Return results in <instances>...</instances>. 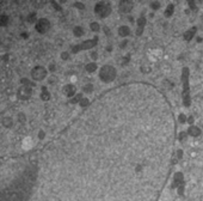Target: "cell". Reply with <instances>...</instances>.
Here are the masks:
<instances>
[{
  "label": "cell",
  "instance_id": "1",
  "mask_svg": "<svg viewBox=\"0 0 203 201\" xmlns=\"http://www.w3.org/2000/svg\"><path fill=\"white\" fill-rule=\"evenodd\" d=\"M48 77H49V72H48L47 67L42 66V65H36L30 70V78L35 83L47 80Z\"/></svg>",
  "mask_w": 203,
  "mask_h": 201
},
{
  "label": "cell",
  "instance_id": "2",
  "mask_svg": "<svg viewBox=\"0 0 203 201\" xmlns=\"http://www.w3.org/2000/svg\"><path fill=\"white\" fill-rule=\"evenodd\" d=\"M99 78L101 80L105 81V83H110L116 78V70L115 67L106 65V66H103L99 71Z\"/></svg>",
  "mask_w": 203,
  "mask_h": 201
},
{
  "label": "cell",
  "instance_id": "3",
  "mask_svg": "<svg viewBox=\"0 0 203 201\" xmlns=\"http://www.w3.org/2000/svg\"><path fill=\"white\" fill-rule=\"evenodd\" d=\"M34 28L35 30H36V33L41 34V35H44V34H47L50 30L52 24H50V22L47 18H40V19L37 20V23L34 25Z\"/></svg>",
  "mask_w": 203,
  "mask_h": 201
},
{
  "label": "cell",
  "instance_id": "4",
  "mask_svg": "<svg viewBox=\"0 0 203 201\" xmlns=\"http://www.w3.org/2000/svg\"><path fill=\"white\" fill-rule=\"evenodd\" d=\"M32 94H34V89L27 87V86H19L17 89V91H16V95H17L18 100H30Z\"/></svg>",
  "mask_w": 203,
  "mask_h": 201
},
{
  "label": "cell",
  "instance_id": "5",
  "mask_svg": "<svg viewBox=\"0 0 203 201\" xmlns=\"http://www.w3.org/2000/svg\"><path fill=\"white\" fill-rule=\"evenodd\" d=\"M110 11H111V7L109 4H105V3H98L96 4L95 6V12L97 14H99L101 17H106L110 14Z\"/></svg>",
  "mask_w": 203,
  "mask_h": 201
},
{
  "label": "cell",
  "instance_id": "6",
  "mask_svg": "<svg viewBox=\"0 0 203 201\" xmlns=\"http://www.w3.org/2000/svg\"><path fill=\"white\" fill-rule=\"evenodd\" d=\"M62 92L63 95L67 97V98H72V97H74L75 95H77V87H75L74 84H67V85H65L63 89H62Z\"/></svg>",
  "mask_w": 203,
  "mask_h": 201
},
{
  "label": "cell",
  "instance_id": "7",
  "mask_svg": "<svg viewBox=\"0 0 203 201\" xmlns=\"http://www.w3.org/2000/svg\"><path fill=\"white\" fill-rule=\"evenodd\" d=\"M22 148L24 150V151H30L31 148L35 146V140L32 137H30V135H27L25 138H23V140H22Z\"/></svg>",
  "mask_w": 203,
  "mask_h": 201
},
{
  "label": "cell",
  "instance_id": "8",
  "mask_svg": "<svg viewBox=\"0 0 203 201\" xmlns=\"http://www.w3.org/2000/svg\"><path fill=\"white\" fill-rule=\"evenodd\" d=\"M0 123H1V126H4V127L12 128L14 126V123H16V120H14V117L7 115V116H2V117H1Z\"/></svg>",
  "mask_w": 203,
  "mask_h": 201
},
{
  "label": "cell",
  "instance_id": "9",
  "mask_svg": "<svg viewBox=\"0 0 203 201\" xmlns=\"http://www.w3.org/2000/svg\"><path fill=\"white\" fill-rule=\"evenodd\" d=\"M40 98L43 100V102H48V100H50V98H52V94H50V91H49L48 86H42V87H41Z\"/></svg>",
  "mask_w": 203,
  "mask_h": 201
},
{
  "label": "cell",
  "instance_id": "10",
  "mask_svg": "<svg viewBox=\"0 0 203 201\" xmlns=\"http://www.w3.org/2000/svg\"><path fill=\"white\" fill-rule=\"evenodd\" d=\"M20 86H27V87H31V89H34V86L36 85V83H35L30 77H23V78H20Z\"/></svg>",
  "mask_w": 203,
  "mask_h": 201
},
{
  "label": "cell",
  "instance_id": "11",
  "mask_svg": "<svg viewBox=\"0 0 203 201\" xmlns=\"http://www.w3.org/2000/svg\"><path fill=\"white\" fill-rule=\"evenodd\" d=\"M14 120H16L17 123H19V125H25L27 122V116L24 111H18V113L16 114Z\"/></svg>",
  "mask_w": 203,
  "mask_h": 201
},
{
  "label": "cell",
  "instance_id": "12",
  "mask_svg": "<svg viewBox=\"0 0 203 201\" xmlns=\"http://www.w3.org/2000/svg\"><path fill=\"white\" fill-rule=\"evenodd\" d=\"M131 8H133V3H130V1H122V3H120L121 12H129Z\"/></svg>",
  "mask_w": 203,
  "mask_h": 201
},
{
  "label": "cell",
  "instance_id": "13",
  "mask_svg": "<svg viewBox=\"0 0 203 201\" xmlns=\"http://www.w3.org/2000/svg\"><path fill=\"white\" fill-rule=\"evenodd\" d=\"M25 19H27V22L29 24H34L35 25L40 18L37 17V13H36V12H30V13L27 14V18H25Z\"/></svg>",
  "mask_w": 203,
  "mask_h": 201
},
{
  "label": "cell",
  "instance_id": "14",
  "mask_svg": "<svg viewBox=\"0 0 203 201\" xmlns=\"http://www.w3.org/2000/svg\"><path fill=\"white\" fill-rule=\"evenodd\" d=\"M118 35H120L121 37H123V39H126L127 36H129V35H130V29H129V27H127V25H122V27L118 28Z\"/></svg>",
  "mask_w": 203,
  "mask_h": 201
},
{
  "label": "cell",
  "instance_id": "15",
  "mask_svg": "<svg viewBox=\"0 0 203 201\" xmlns=\"http://www.w3.org/2000/svg\"><path fill=\"white\" fill-rule=\"evenodd\" d=\"M10 23V17L6 13H1L0 14V28H5Z\"/></svg>",
  "mask_w": 203,
  "mask_h": 201
},
{
  "label": "cell",
  "instance_id": "16",
  "mask_svg": "<svg viewBox=\"0 0 203 201\" xmlns=\"http://www.w3.org/2000/svg\"><path fill=\"white\" fill-rule=\"evenodd\" d=\"M84 34H85V30H84V28L82 27H74L73 28V35H74L75 37H81V36H84Z\"/></svg>",
  "mask_w": 203,
  "mask_h": 201
},
{
  "label": "cell",
  "instance_id": "17",
  "mask_svg": "<svg viewBox=\"0 0 203 201\" xmlns=\"http://www.w3.org/2000/svg\"><path fill=\"white\" fill-rule=\"evenodd\" d=\"M188 133L190 135H194V137H197V135H200L201 133V131H200V128H197L196 126H190L189 129H188Z\"/></svg>",
  "mask_w": 203,
  "mask_h": 201
},
{
  "label": "cell",
  "instance_id": "18",
  "mask_svg": "<svg viewBox=\"0 0 203 201\" xmlns=\"http://www.w3.org/2000/svg\"><path fill=\"white\" fill-rule=\"evenodd\" d=\"M85 70L87 71L88 73H92V72H95L97 70V64L96 62H88L87 65L85 66Z\"/></svg>",
  "mask_w": 203,
  "mask_h": 201
},
{
  "label": "cell",
  "instance_id": "19",
  "mask_svg": "<svg viewBox=\"0 0 203 201\" xmlns=\"http://www.w3.org/2000/svg\"><path fill=\"white\" fill-rule=\"evenodd\" d=\"M82 91L85 92V94H91L92 91H93V85L91 84V83H88V84H85L84 86H82Z\"/></svg>",
  "mask_w": 203,
  "mask_h": 201
},
{
  "label": "cell",
  "instance_id": "20",
  "mask_svg": "<svg viewBox=\"0 0 203 201\" xmlns=\"http://www.w3.org/2000/svg\"><path fill=\"white\" fill-rule=\"evenodd\" d=\"M69 58H71V53H69V52H67V50H63V52H61V53H60V59L62 61L69 60Z\"/></svg>",
  "mask_w": 203,
  "mask_h": 201
},
{
  "label": "cell",
  "instance_id": "21",
  "mask_svg": "<svg viewBox=\"0 0 203 201\" xmlns=\"http://www.w3.org/2000/svg\"><path fill=\"white\" fill-rule=\"evenodd\" d=\"M46 67H47L49 73H54L55 71H56V64H55V62H49L48 66H46Z\"/></svg>",
  "mask_w": 203,
  "mask_h": 201
},
{
  "label": "cell",
  "instance_id": "22",
  "mask_svg": "<svg viewBox=\"0 0 203 201\" xmlns=\"http://www.w3.org/2000/svg\"><path fill=\"white\" fill-rule=\"evenodd\" d=\"M47 83L49 85H55V84L57 83V78H56L55 75H49L47 78Z\"/></svg>",
  "mask_w": 203,
  "mask_h": 201
},
{
  "label": "cell",
  "instance_id": "23",
  "mask_svg": "<svg viewBox=\"0 0 203 201\" xmlns=\"http://www.w3.org/2000/svg\"><path fill=\"white\" fill-rule=\"evenodd\" d=\"M46 135H47V133L44 129H38V132H37V139L38 140H44Z\"/></svg>",
  "mask_w": 203,
  "mask_h": 201
},
{
  "label": "cell",
  "instance_id": "24",
  "mask_svg": "<svg viewBox=\"0 0 203 201\" xmlns=\"http://www.w3.org/2000/svg\"><path fill=\"white\" fill-rule=\"evenodd\" d=\"M19 37L20 40H29V37H30V33L29 31H20L19 33Z\"/></svg>",
  "mask_w": 203,
  "mask_h": 201
},
{
  "label": "cell",
  "instance_id": "25",
  "mask_svg": "<svg viewBox=\"0 0 203 201\" xmlns=\"http://www.w3.org/2000/svg\"><path fill=\"white\" fill-rule=\"evenodd\" d=\"M90 29H91L92 31H98V30L101 29V25H99L97 22H92V23L90 24Z\"/></svg>",
  "mask_w": 203,
  "mask_h": 201
},
{
  "label": "cell",
  "instance_id": "26",
  "mask_svg": "<svg viewBox=\"0 0 203 201\" xmlns=\"http://www.w3.org/2000/svg\"><path fill=\"white\" fill-rule=\"evenodd\" d=\"M194 34H195V29H191V30H189L186 34H184V37H185V40H191V37L194 36Z\"/></svg>",
  "mask_w": 203,
  "mask_h": 201
},
{
  "label": "cell",
  "instance_id": "27",
  "mask_svg": "<svg viewBox=\"0 0 203 201\" xmlns=\"http://www.w3.org/2000/svg\"><path fill=\"white\" fill-rule=\"evenodd\" d=\"M173 8H175V7H173V5H169V6H167V8H166V11H165V16H166V17H170V16H171V14L173 13Z\"/></svg>",
  "mask_w": 203,
  "mask_h": 201
},
{
  "label": "cell",
  "instance_id": "28",
  "mask_svg": "<svg viewBox=\"0 0 203 201\" xmlns=\"http://www.w3.org/2000/svg\"><path fill=\"white\" fill-rule=\"evenodd\" d=\"M87 104H88L87 97H82V100L79 102V106H80V107H85V106H87Z\"/></svg>",
  "mask_w": 203,
  "mask_h": 201
},
{
  "label": "cell",
  "instance_id": "29",
  "mask_svg": "<svg viewBox=\"0 0 203 201\" xmlns=\"http://www.w3.org/2000/svg\"><path fill=\"white\" fill-rule=\"evenodd\" d=\"M78 80V77L75 75V74H72L71 77H69V83L71 84H75V81Z\"/></svg>",
  "mask_w": 203,
  "mask_h": 201
},
{
  "label": "cell",
  "instance_id": "30",
  "mask_svg": "<svg viewBox=\"0 0 203 201\" xmlns=\"http://www.w3.org/2000/svg\"><path fill=\"white\" fill-rule=\"evenodd\" d=\"M151 7H152V8L156 11V10H158V8L160 7V3H158V1H156V3H152V4H151Z\"/></svg>",
  "mask_w": 203,
  "mask_h": 201
},
{
  "label": "cell",
  "instance_id": "31",
  "mask_svg": "<svg viewBox=\"0 0 203 201\" xmlns=\"http://www.w3.org/2000/svg\"><path fill=\"white\" fill-rule=\"evenodd\" d=\"M74 6L77 7V8H79V10H84L85 5H84V4H81V3H75Z\"/></svg>",
  "mask_w": 203,
  "mask_h": 201
},
{
  "label": "cell",
  "instance_id": "32",
  "mask_svg": "<svg viewBox=\"0 0 203 201\" xmlns=\"http://www.w3.org/2000/svg\"><path fill=\"white\" fill-rule=\"evenodd\" d=\"M179 121H181V122H183V123H184V122H186V116H185V115H183V114H181V115H179Z\"/></svg>",
  "mask_w": 203,
  "mask_h": 201
},
{
  "label": "cell",
  "instance_id": "33",
  "mask_svg": "<svg viewBox=\"0 0 203 201\" xmlns=\"http://www.w3.org/2000/svg\"><path fill=\"white\" fill-rule=\"evenodd\" d=\"M91 58H92V60H96V59L98 58V54H97V52H92V53H91Z\"/></svg>",
  "mask_w": 203,
  "mask_h": 201
},
{
  "label": "cell",
  "instance_id": "34",
  "mask_svg": "<svg viewBox=\"0 0 203 201\" xmlns=\"http://www.w3.org/2000/svg\"><path fill=\"white\" fill-rule=\"evenodd\" d=\"M127 44H128V41H127V40H123V41H122V43L120 44V47H121V48H124L126 46H127Z\"/></svg>",
  "mask_w": 203,
  "mask_h": 201
},
{
  "label": "cell",
  "instance_id": "35",
  "mask_svg": "<svg viewBox=\"0 0 203 201\" xmlns=\"http://www.w3.org/2000/svg\"><path fill=\"white\" fill-rule=\"evenodd\" d=\"M104 33H105V35H108V36H110V35H111V31H110V29H109L108 27L104 28Z\"/></svg>",
  "mask_w": 203,
  "mask_h": 201
},
{
  "label": "cell",
  "instance_id": "36",
  "mask_svg": "<svg viewBox=\"0 0 203 201\" xmlns=\"http://www.w3.org/2000/svg\"><path fill=\"white\" fill-rule=\"evenodd\" d=\"M182 153H183V152H182V151H181V150H179V151H178V157H179V158H181V157H182V156H183Z\"/></svg>",
  "mask_w": 203,
  "mask_h": 201
},
{
  "label": "cell",
  "instance_id": "37",
  "mask_svg": "<svg viewBox=\"0 0 203 201\" xmlns=\"http://www.w3.org/2000/svg\"><path fill=\"white\" fill-rule=\"evenodd\" d=\"M192 122H194V119H192V117H190V119H189V123H192Z\"/></svg>",
  "mask_w": 203,
  "mask_h": 201
},
{
  "label": "cell",
  "instance_id": "38",
  "mask_svg": "<svg viewBox=\"0 0 203 201\" xmlns=\"http://www.w3.org/2000/svg\"><path fill=\"white\" fill-rule=\"evenodd\" d=\"M0 46H1V40H0Z\"/></svg>",
  "mask_w": 203,
  "mask_h": 201
}]
</instances>
